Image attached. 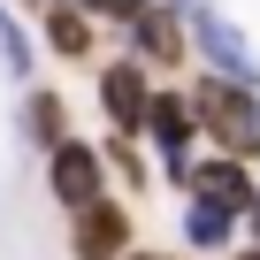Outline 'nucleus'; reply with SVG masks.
<instances>
[{"label":"nucleus","instance_id":"13","mask_svg":"<svg viewBox=\"0 0 260 260\" xmlns=\"http://www.w3.org/2000/svg\"><path fill=\"white\" fill-rule=\"evenodd\" d=\"M0 61H8V77H31V61H39V46L23 39V23L0 8Z\"/></svg>","mask_w":260,"mask_h":260},{"label":"nucleus","instance_id":"17","mask_svg":"<svg viewBox=\"0 0 260 260\" xmlns=\"http://www.w3.org/2000/svg\"><path fill=\"white\" fill-rule=\"evenodd\" d=\"M237 260H260V245H252V252H237Z\"/></svg>","mask_w":260,"mask_h":260},{"label":"nucleus","instance_id":"15","mask_svg":"<svg viewBox=\"0 0 260 260\" xmlns=\"http://www.w3.org/2000/svg\"><path fill=\"white\" fill-rule=\"evenodd\" d=\"M122 260H184V252H153V245H146V252H138V245H130V252H122Z\"/></svg>","mask_w":260,"mask_h":260},{"label":"nucleus","instance_id":"6","mask_svg":"<svg viewBox=\"0 0 260 260\" xmlns=\"http://www.w3.org/2000/svg\"><path fill=\"white\" fill-rule=\"evenodd\" d=\"M146 100H153V84H146V61H138V54H122V61L100 69V107H107L115 130L146 138Z\"/></svg>","mask_w":260,"mask_h":260},{"label":"nucleus","instance_id":"3","mask_svg":"<svg viewBox=\"0 0 260 260\" xmlns=\"http://www.w3.org/2000/svg\"><path fill=\"white\" fill-rule=\"evenodd\" d=\"M146 138H153V153L169 161V176L184 184V176H191V138H199L191 92H153V100H146Z\"/></svg>","mask_w":260,"mask_h":260},{"label":"nucleus","instance_id":"1","mask_svg":"<svg viewBox=\"0 0 260 260\" xmlns=\"http://www.w3.org/2000/svg\"><path fill=\"white\" fill-rule=\"evenodd\" d=\"M191 115H199V130H207V146H222L230 161H260V92H252V84L207 69L199 92H191Z\"/></svg>","mask_w":260,"mask_h":260},{"label":"nucleus","instance_id":"18","mask_svg":"<svg viewBox=\"0 0 260 260\" xmlns=\"http://www.w3.org/2000/svg\"><path fill=\"white\" fill-rule=\"evenodd\" d=\"M169 8H191V0H169Z\"/></svg>","mask_w":260,"mask_h":260},{"label":"nucleus","instance_id":"11","mask_svg":"<svg viewBox=\"0 0 260 260\" xmlns=\"http://www.w3.org/2000/svg\"><path fill=\"white\" fill-rule=\"evenodd\" d=\"M100 161H107L130 191H146V184H153V169H146V138H130V130H115V138L100 146Z\"/></svg>","mask_w":260,"mask_h":260},{"label":"nucleus","instance_id":"2","mask_svg":"<svg viewBox=\"0 0 260 260\" xmlns=\"http://www.w3.org/2000/svg\"><path fill=\"white\" fill-rule=\"evenodd\" d=\"M184 39L207 54V69H214V77H237V84H252V92H260V61H252V46H245V31H237L230 16H214L207 0H191V8H184Z\"/></svg>","mask_w":260,"mask_h":260},{"label":"nucleus","instance_id":"12","mask_svg":"<svg viewBox=\"0 0 260 260\" xmlns=\"http://www.w3.org/2000/svg\"><path fill=\"white\" fill-rule=\"evenodd\" d=\"M23 130L39 146H61L69 138V115H61V92H31V107H23Z\"/></svg>","mask_w":260,"mask_h":260},{"label":"nucleus","instance_id":"10","mask_svg":"<svg viewBox=\"0 0 260 260\" xmlns=\"http://www.w3.org/2000/svg\"><path fill=\"white\" fill-rule=\"evenodd\" d=\"M237 207H222V199H207V191H191L184 199V245H199V252H222L230 237H237Z\"/></svg>","mask_w":260,"mask_h":260},{"label":"nucleus","instance_id":"5","mask_svg":"<svg viewBox=\"0 0 260 260\" xmlns=\"http://www.w3.org/2000/svg\"><path fill=\"white\" fill-rule=\"evenodd\" d=\"M69 252L77 260H122L130 252V207L122 199H84L77 214H69Z\"/></svg>","mask_w":260,"mask_h":260},{"label":"nucleus","instance_id":"14","mask_svg":"<svg viewBox=\"0 0 260 260\" xmlns=\"http://www.w3.org/2000/svg\"><path fill=\"white\" fill-rule=\"evenodd\" d=\"M77 8H84L92 23H130V16L146 8V0H77Z\"/></svg>","mask_w":260,"mask_h":260},{"label":"nucleus","instance_id":"4","mask_svg":"<svg viewBox=\"0 0 260 260\" xmlns=\"http://www.w3.org/2000/svg\"><path fill=\"white\" fill-rule=\"evenodd\" d=\"M46 191L77 214L84 199H100L107 191V161H100V146H84V138H61V146H46Z\"/></svg>","mask_w":260,"mask_h":260},{"label":"nucleus","instance_id":"9","mask_svg":"<svg viewBox=\"0 0 260 260\" xmlns=\"http://www.w3.org/2000/svg\"><path fill=\"white\" fill-rule=\"evenodd\" d=\"M184 191H207V199H222V207H237V214L260 199V191H252V161H230V153H222V161H191Z\"/></svg>","mask_w":260,"mask_h":260},{"label":"nucleus","instance_id":"7","mask_svg":"<svg viewBox=\"0 0 260 260\" xmlns=\"http://www.w3.org/2000/svg\"><path fill=\"white\" fill-rule=\"evenodd\" d=\"M122 39H130V54H138V61L169 69V61H184V8H169V0H146V8L122 23Z\"/></svg>","mask_w":260,"mask_h":260},{"label":"nucleus","instance_id":"8","mask_svg":"<svg viewBox=\"0 0 260 260\" xmlns=\"http://www.w3.org/2000/svg\"><path fill=\"white\" fill-rule=\"evenodd\" d=\"M39 39H46V54H61V61H92L100 23L77 8V0H46V8H39Z\"/></svg>","mask_w":260,"mask_h":260},{"label":"nucleus","instance_id":"19","mask_svg":"<svg viewBox=\"0 0 260 260\" xmlns=\"http://www.w3.org/2000/svg\"><path fill=\"white\" fill-rule=\"evenodd\" d=\"M23 8H46V0H23Z\"/></svg>","mask_w":260,"mask_h":260},{"label":"nucleus","instance_id":"16","mask_svg":"<svg viewBox=\"0 0 260 260\" xmlns=\"http://www.w3.org/2000/svg\"><path fill=\"white\" fill-rule=\"evenodd\" d=\"M245 222H252V245H260V199H252V207H245Z\"/></svg>","mask_w":260,"mask_h":260}]
</instances>
